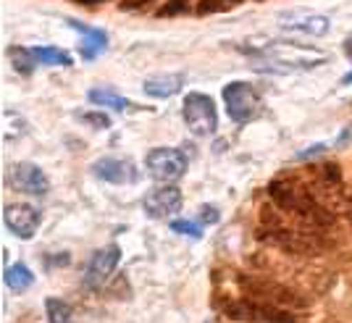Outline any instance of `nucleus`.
I'll return each mask as SVG.
<instances>
[{"label":"nucleus","instance_id":"f257e3e1","mask_svg":"<svg viewBox=\"0 0 352 323\" xmlns=\"http://www.w3.org/2000/svg\"><path fill=\"white\" fill-rule=\"evenodd\" d=\"M268 194H271V200H274L284 213H289L294 221L310 223V226H316V229L329 226V223L334 221L331 213L323 208L321 200L316 197V192L308 190L300 179L281 174V177H276L268 184Z\"/></svg>","mask_w":352,"mask_h":323},{"label":"nucleus","instance_id":"f03ea898","mask_svg":"<svg viewBox=\"0 0 352 323\" xmlns=\"http://www.w3.org/2000/svg\"><path fill=\"white\" fill-rule=\"evenodd\" d=\"M223 105L234 124H250L263 113V98L250 82H232L223 87Z\"/></svg>","mask_w":352,"mask_h":323},{"label":"nucleus","instance_id":"7ed1b4c3","mask_svg":"<svg viewBox=\"0 0 352 323\" xmlns=\"http://www.w3.org/2000/svg\"><path fill=\"white\" fill-rule=\"evenodd\" d=\"M242 289L250 294V300L268 305V308H281V310H305V300L300 294H294L292 289L281 287L279 281L268 279H242Z\"/></svg>","mask_w":352,"mask_h":323},{"label":"nucleus","instance_id":"20e7f679","mask_svg":"<svg viewBox=\"0 0 352 323\" xmlns=\"http://www.w3.org/2000/svg\"><path fill=\"white\" fill-rule=\"evenodd\" d=\"M184 124L192 129V134L197 137H210L219 129V111H216V103L203 95V92H187L184 98Z\"/></svg>","mask_w":352,"mask_h":323},{"label":"nucleus","instance_id":"39448f33","mask_svg":"<svg viewBox=\"0 0 352 323\" xmlns=\"http://www.w3.org/2000/svg\"><path fill=\"white\" fill-rule=\"evenodd\" d=\"M145 168L155 181H176L187 171V155L176 147H155L145 155Z\"/></svg>","mask_w":352,"mask_h":323},{"label":"nucleus","instance_id":"423d86ee","mask_svg":"<svg viewBox=\"0 0 352 323\" xmlns=\"http://www.w3.org/2000/svg\"><path fill=\"white\" fill-rule=\"evenodd\" d=\"M6 181L8 187L16 192H24V194H34V197H43L50 192V181L45 177V171L34 163H11L8 171H6Z\"/></svg>","mask_w":352,"mask_h":323},{"label":"nucleus","instance_id":"0eeeda50","mask_svg":"<svg viewBox=\"0 0 352 323\" xmlns=\"http://www.w3.org/2000/svg\"><path fill=\"white\" fill-rule=\"evenodd\" d=\"M184 205L182 200V192L176 190L174 184H163V187H155L153 192H147L145 200H142V210H145L150 219L163 221L176 216Z\"/></svg>","mask_w":352,"mask_h":323},{"label":"nucleus","instance_id":"6e6552de","mask_svg":"<svg viewBox=\"0 0 352 323\" xmlns=\"http://www.w3.org/2000/svg\"><path fill=\"white\" fill-rule=\"evenodd\" d=\"M118 260H121V250L113 242L100 247V250H95L87 263V271H85V284H87L89 289L103 287L105 281L111 279V274L118 268Z\"/></svg>","mask_w":352,"mask_h":323},{"label":"nucleus","instance_id":"1a4fd4ad","mask_svg":"<svg viewBox=\"0 0 352 323\" xmlns=\"http://www.w3.org/2000/svg\"><path fill=\"white\" fill-rule=\"evenodd\" d=\"M6 219V229L16 234L19 239H32L40 229V210L27 203H11L3 210Z\"/></svg>","mask_w":352,"mask_h":323},{"label":"nucleus","instance_id":"9d476101","mask_svg":"<svg viewBox=\"0 0 352 323\" xmlns=\"http://www.w3.org/2000/svg\"><path fill=\"white\" fill-rule=\"evenodd\" d=\"M92 174L108 184H134L140 179L137 166L124 158H100L92 163Z\"/></svg>","mask_w":352,"mask_h":323},{"label":"nucleus","instance_id":"9b49d317","mask_svg":"<svg viewBox=\"0 0 352 323\" xmlns=\"http://www.w3.org/2000/svg\"><path fill=\"white\" fill-rule=\"evenodd\" d=\"M281 30L294 32V34H310V37H323L329 32V19L318 14H287L279 19Z\"/></svg>","mask_w":352,"mask_h":323},{"label":"nucleus","instance_id":"f8f14e48","mask_svg":"<svg viewBox=\"0 0 352 323\" xmlns=\"http://www.w3.org/2000/svg\"><path fill=\"white\" fill-rule=\"evenodd\" d=\"M184 87V74H161V76H153V79H145V89L147 98H155V100H166L176 92H182Z\"/></svg>","mask_w":352,"mask_h":323},{"label":"nucleus","instance_id":"ddd939ff","mask_svg":"<svg viewBox=\"0 0 352 323\" xmlns=\"http://www.w3.org/2000/svg\"><path fill=\"white\" fill-rule=\"evenodd\" d=\"M69 27H74V30L85 37V45L79 47V50H82V58L85 60H95L98 58V53L108 45V34H105L103 30L87 27V24H82V21H76V19H69Z\"/></svg>","mask_w":352,"mask_h":323},{"label":"nucleus","instance_id":"4468645a","mask_svg":"<svg viewBox=\"0 0 352 323\" xmlns=\"http://www.w3.org/2000/svg\"><path fill=\"white\" fill-rule=\"evenodd\" d=\"M32 56L43 66H72V56L56 45H37V47H32Z\"/></svg>","mask_w":352,"mask_h":323},{"label":"nucleus","instance_id":"2eb2a0df","mask_svg":"<svg viewBox=\"0 0 352 323\" xmlns=\"http://www.w3.org/2000/svg\"><path fill=\"white\" fill-rule=\"evenodd\" d=\"M6 284H8V289H14V292H27L32 284H34V274L30 271V265H24V263L8 265V268H6Z\"/></svg>","mask_w":352,"mask_h":323},{"label":"nucleus","instance_id":"dca6fc26","mask_svg":"<svg viewBox=\"0 0 352 323\" xmlns=\"http://www.w3.org/2000/svg\"><path fill=\"white\" fill-rule=\"evenodd\" d=\"M89 100L95 105L111 108V111H126V108H132V103L126 98H121L116 92H108V89H89Z\"/></svg>","mask_w":352,"mask_h":323},{"label":"nucleus","instance_id":"f3484780","mask_svg":"<svg viewBox=\"0 0 352 323\" xmlns=\"http://www.w3.org/2000/svg\"><path fill=\"white\" fill-rule=\"evenodd\" d=\"M45 313H47V323H72L74 318L72 305L58 300V297H47L45 300Z\"/></svg>","mask_w":352,"mask_h":323},{"label":"nucleus","instance_id":"a211bd4d","mask_svg":"<svg viewBox=\"0 0 352 323\" xmlns=\"http://www.w3.org/2000/svg\"><path fill=\"white\" fill-rule=\"evenodd\" d=\"M8 58H11V63H14V69L19 74H32V69L37 66V60L32 56V47H11Z\"/></svg>","mask_w":352,"mask_h":323},{"label":"nucleus","instance_id":"6ab92c4d","mask_svg":"<svg viewBox=\"0 0 352 323\" xmlns=\"http://www.w3.org/2000/svg\"><path fill=\"white\" fill-rule=\"evenodd\" d=\"M239 3L242 0H200L197 3V14L208 16V14H221V11H232Z\"/></svg>","mask_w":352,"mask_h":323},{"label":"nucleus","instance_id":"aec40b11","mask_svg":"<svg viewBox=\"0 0 352 323\" xmlns=\"http://www.w3.org/2000/svg\"><path fill=\"white\" fill-rule=\"evenodd\" d=\"M76 118H79L82 124L92 126V129H108V126H111V118L105 116V113H100V111H87V113H79Z\"/></svg>","mask_w":352,"mask_h":323},{"label":"nucleus","instance_id":"412c9836","mask_svg":"<svg viewBox=\"0 0 352 323\" xmlns=\"http://www.w3.org/2000/svg\"><path fill=\"white\" fill-rule=\"evenodd\" d=\"M171 229L176 234H187L192 239H200L203 236V226L197 221H171Z\"/></svg>","mask_w":352,"mask_h":323},{"label":"nucleus","instance_id":"4be33fe9","mask_svg":"<svg viewBox=\"0 0 352 323\" xmlns=\"http://www.w3.org/2000/svg\"><path fill=\"white\" fill-rule=\"evenodd\" d=\"M179 14H190V3L187 0H168L161 11H158V16H179Z\"/></svg>","mask_w":352,"mask_h":323},{"label":"nucleus","instance_id":"5701e85b","mask_svg":"<svg viewBox=\"0 0 352 323\" xmlns=\"http://www.w3.org/2000/svg\"><path fill=\"white\" fill-rule=\"evenodd\" d=\"M200 221H203V223H219V210L206 205L203 210H200Z\"/></svg>","mask_w":352,"mask_h":323},{"label":"nucleus","instance_id":"b1692460","mask_svg":"<svg viewBox=\"0 0 352 323\" xmlns=\"http://www.w3.org/2000/svg\"><path fill=\"white\" fill-rule=\"evenodd\" d=\"M76 3H82V5H98V3H105V0H76Z\"/></svg>","mask_w":352,"mask_h":323},{"label":"nucleus","instance_id":"393cba45","mask_svg":"<svg viewBox=\"0 0 352 323\" xmlns=\"http://www.w3.org/2000/svg\"><path fill=\"white\" fill-rule=\"evenodd\" d=\"M342 82H344V85H352V74H347V76H344Z\"/></svg>","mask_w":352,"mask_h":323}]
</instances>
